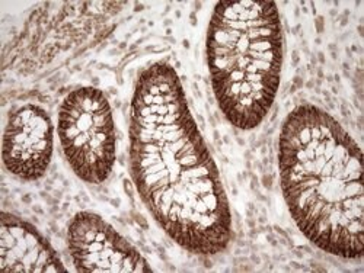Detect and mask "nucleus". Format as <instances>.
I'll use <instances>...</instances> for the list:
<instances>
[{
  "instance_id": "obj_5",
  "label": "nucleus",
  "mask_w": 364,
  "mask_h": 273,
  "mask_svg": "<svg viewBox=\"0 0 364 273\" xmlns=\"http://www.w3.org/2000/svg\"><path fill=\"white\" fill-rule=\"evenodd\" d=\"M68 249L80 273H150L143 255L111 224L94 212L82 211L68 227Z\"/></svg>"
},
{
  "instance_id": "obj_7",
  "label": "nucleus",
  "mask_w": 364,
  "mask_h": 273,
  "mask_svg": "<svg viewBox=\"0 0 364 273\" xmlns=\"http://www.w3.org/2000/svg\"><path fill=\"white\" fill-rule=\"evenodd\" d=\"M0 264L4 272L47 273L68 272L50 241L22 218L2 212Z\"/></svg>"
},
{
  "instance_id": "obj_1",
  "label": "nucleus",
  "mask_w": 364,
  "mask_h": 273,
  "mask_svg": "<svg viewBox=\"0 0 364 273\" xmlns=\"http://www.w3.org/2000/svg\"><path fill=\"white\" fill-rule=\"evenodd\" d=\"M129 134L130 176L158 225L188 253H223L233 235L229 201L171 65L140 73Z\"/></svg>"
},
{
  "instance_id": "obj_4",
  "label": "nucleus",
  "mask_w": 364,
  "mask_h": 273,
  "mask_svg": "<svg viewBox=\"0 0 364 273\" xmlns=\"http://www.w3.org/2000/svg\"><path fill=\"white\" fill-rule=\"evenodd\" d=\"M57 134L73 173L85 184L101 185L117 160L115 123L102 90L83 86L63 99L57 113Z\"/></svg>"
},
{
  "instance_id": "obj_2",
  "label": "nucleus",
  "mask_w": 364,
  "mask_h": 273,
  "mask_svg": "<svg viewBox=\"0 0 364 273\" xmlns=\"http://www.w3.org/2000/svg\"><path fill=\"white\" fill-rule=\"evenodd\" d=\"M279 169L301 234L331 256L361 259L363 155L338 121L315 105L296 106L280 131Z\"/></svg>"
},
{
  "instance_id": "obj_3",
  "label": "nucleus",
  "mask_w": 364,
  "mask_h": 273,
  "mask_svg": "<svg viewBox=\"0 0 364 273\" xmlns=\"http://www.w3.org/2000/svg\"><path fill=\"white\" fill-rule=\"evenodd\" d=\"M283 26L274 2H219L205 52L211 86L229 124L250 131L276 101L283 67Z\"/></svg>"
},
{
  "instance_id": "obj_6",
  "label": "nucleus",
  "mask_w": 364,
  "mask_h": 273,
  "mask_svg": "<svg viewBox=\"0 0 364 273\" xmlns=\"http://www.w3.org/2000/svg\"><path fill=\"white\" fill-rule=\"evenodd\" d=\"M54 148V126L40 106L26 104L8 116L4 131L5 169L25 182L40 180L48 170Z\"/></svg>"
}]
</instances>
